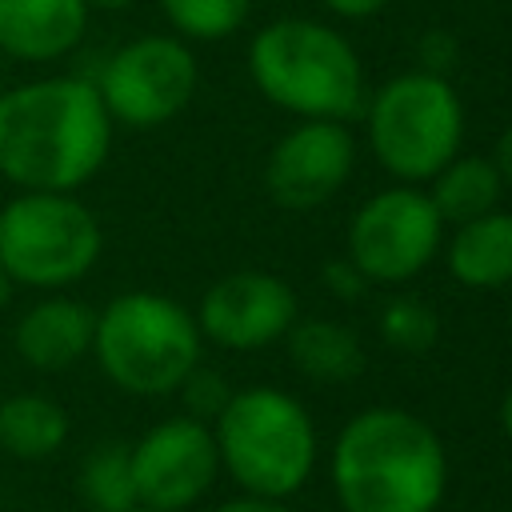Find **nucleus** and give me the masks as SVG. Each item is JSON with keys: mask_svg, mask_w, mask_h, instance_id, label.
I'll return each instance as SVG.
<instances>
[{"mask_svg": "<svg viewBox=\"0 0 512 512\" xmlns=\"http://www.w3.org/2000/svg\"><path fill=\"white\" fill-rule=\"evenodd\" d=\"M168 24L188 40H224L232 36L248 12L252 0H160Z\"/></svg>", "mask_w": 512, "mask_h": 512, "instance_id": "obj_20", "label": "nucleus"}, {"mask_svg": "<svg viewBox=\"0 0 512 512\" xmlns=\"http://www.w3.org/2000/svg\"><path fill=\"white\" fill-rule=\"evenodd\" d=\"M0 84H4V56H0Z\"/></svg>", "mask_w": 512, "mask_h": 512, "instance_id": "obj_30", "label": "nucleus"}, {"mask_svg": "<svg viewBox=\"0 0 512 512\" xmlns=\"http://www.w3.org/2000/svg\"><path fill=\"white\" fill-rule=\"evenodd\" d=\"M448 272L464 288H504L512 284V212H484L456 224L448 240Z\"/></svg>", "mask_w": 512, "mask_h": 512, "instance_id": "obj_15", "label": "nucleus"}, {"mask_svg": "<svg viewBox=\"0 0 512 512\" xmlns=\"http://www.w3.org/2000/svg\"><path fill=\"white\" fill-rule=\"evenodd\" d=\"M96 312L72 296H44L16 320V356L36 372H64L92 352Z\"/></svg>", "mask_w": 512, "mask_h": 512, "instance_id": "obj_14", "label": "nucleus"}, {"mask_svg": "<svg viewBox=\"0 0 512 512\" xmlns=\"http://www.w3.org/2000/svg\"><path fill=\"white\" fill-rule=\"evenodd\" d=\"M180 396H184V408H188V416H196V420H216L220 416V408L228 404V396H232V388H228V380L220 376V372H212V368H192L188 376H184V384L176 388Z\"/></svg>", "mask_w": 512, "mask_h": 512, "instance_id": "obj_22", "label": "nucleus"}, {"mask_svg": "<svg viewBox=\"0 0 512 512\" xmlns=\"http://www.w3.org/2000/svg\"><path fill=\"white\" fill-rule=\"evenodd\" d=\"M0 512H4V496H0Z\"/></svg>", "mask_w": 512, "mask_h": 512, "instance_id": "obj_31", "label": "nucleus"}, {"mask_svg": "<svg viewBox=\"0 0 512 512\" xmlns=\"http://www.w3.org/2000/svg\"><path fill=\"white\" fill-rule=\"evenodd\" d=\"M12 288H16V284H12V276L0 268V312H4V308H8V300H12Z\"/></svg>", "mask_w": 512, "mask_h": 512, "instance_id": "obj_28", "label": "nucleus"}, {"mask_svg": "<svg viewBox=\"0 0 512 512\" xmlns=\"http://www.w3.org/2000/svg\"><path fill=\"white\" fill-rule=\"evenodd\" d=\"M320 276H324V284L332 288V296H340V300H360V296H364V288H368L364 272H360L348 256L328 260V264L320 268Z\"/></svg>", "mask_w": 512, "mask_h": 512, "instance_id": "obj_23", "label": "nucleus"}, {"mask_svg": "<svg viewBox=\"0 0 512 512\" xmlns=\"http://www.w3.org/2000/svg\"><path fill=\"white\" fill-rule=\"evenodd\" d=\"M444 240V220L428 192L412 184L384 188L360 204L348 224V260L368 284H404L432 264Z\"/></svg>", "mask_w": 512, "mask_h": 512, "instance_id": "obj_8", "label": "nucleus"}, {"mask_svg": "<svg viewBox=\"0 0 512 512\" xmlns=\"http://www.w3.org/2000/svg\"><path fill=\"white\" fill-rule=\"evenodd\" d=\"M380 336L388 348L420 356L440 340V316L420 296H392L380 308Z\"/></svg>", "mask_w": 512, "mask_h": 512, "instance_id": "obj_21", "label": "nucleus"}, {"mask_svg": "<svg viewBox=\"0 0 512 512\" xmlns=\"http://www.w3.org/2000/svg\"><path fill=\"white\" fill-rule=\"evenodd\" d=\"M388 0H324V8H332L336 16H348V20H364V16H376Z\"/></svg>", "mask_w": 512, "mask_h": 512, "instance_id": "obj_25", "label": "nucleus"}, {"mask_svg": "<svg viewBox=\"0 0 512 512\" xmlns=\"http://www.w3.org/2000/svg\"><path fill=\"white\" fill-rule=\"evenodd\" d=\"M104 232L72 192H20L0 208V268L24 288H68L100 260Z\"/></svg>", "mask_w": 512, "mask_h": 512, "instance_id": "obj_6", "label": "nucleus"}, {"mask_svg": "<svg viewBox=\"0 0 512 512\" xmlns=\"http://www.w3.org/2000/svg\"><path fill=\"white\" fill-rule=\"evenodd\" d=\"M288 356L316 384H344L364 372V344L336 320H296L288 328Z\"/></svg>", "mask_w": 512, "mask_h": 512, "instance_id": "obj_16", "label": "nucleus"}, {"mask_svg": "<svg viewBox=\"0 0 512 512\" xmlns=\"http://www.w3.org/2000/svg\"><path fill=\"white\" fill-rule=\"evenodd\" d=\"M112 148V116L92 80L44 76L0 88V176L20 192H72Z\"/></svg>", "mask_w": 512, "mask_h": 512, "instance_id": "obj_1", "label": "nucleus"}, {"mask_svg": "<svg viewBox=\"0 0 512 512\" xmlns=\"http://www.w3.org/2000/svg\"><path fill=\"white\" fill-rule=\"evenodd\" d=\"M356 144L344 120H304L284 132L268 156L264 184L280 208L308 212L328 204L352 176Z\"/></svg>", "mask_w": 512, "mask_h": 512, "instance_id": "obj_11", "label": "nucleus"}, {"mask_svg": "<svg viewBox=\"0 0 512 512\" xmlns=\"http://www.w3.org/2000/svg\"><path fill=\"white\" fill-rule=\"evenodd\" d=\"M464 136V108L456 88L436 72L392 76L368 100V144L380 168L416 184L432 180Z\"/></svg>", "mask_w": 512, "mask_h": 512, "instance_id": "obj_7", "label": "nucleus"}, {"mask_svg": "<svg viewBox=\"0 0 512 512\" xmlns=\"http://www.w3.org/2000/svg\"><path fill=\"white\" fill-rule=\"evenodd\" d=\"M220 468L264 500L296 496L316 468V424L284 388L256 384L228 396L212 420Z\"/></svg>", "mask_w": 512, "mask_h": 512, "instance_id": "obj_4", "label": "nucleus"}, {"mask_svg": "<svg viewBox=\"0 0 512 512\" xmlns=\"http://www.w3.org/2000/svg\"><path fill=\"white\" fill-rule=\"evenodd\" d=\"M68 440V412L40 396L20 392L0 400V448L16 460H44Z\"/></svg>", "mask_w": 512, "mask_h": 512, "instance_id": "obj_18", "label": "nucleus"}, {"mask_svg": "<svg viewBox=\"0 0 512 512\" xmlns=\"http://www.w3.org/2000/svg\"><path fill=\"white\" fill-rule=\"evenodd\" d=\"M196 56L176 36H136L116 48L96 80V92L116 124L156 128L196 96Z\"/></svg>", "mask_w": 512, "mask_h": 512, "instance_id": "obj_9", "label": "nucleus"}, {"mask_svg": "<svg viewBox=\"0 0 512 512\" xmlns=\"http://www.w3.org/2000/svg\"><path fill=\"white\" fill-rule=\"evenodd\" d=\"M500 428H504V436L512 440V388H508L504 400H500Z\"/></svg>", "mask_w": 512, "mask_h": 512, "instance_id": "obj_27", "label": "nucleus"}, {"mask_svg": "<svg viewBox=\"0 0 512 512\" xmlns=\"http://www.w3.org/2000/svg\"><path fill=\"white\" fill-rule=\"evenodd\" d=\"M132 512H148V508H132Z\"/></svg>", "mask_w": 512, "mask_h": 512, "instance_id": "obj_32", "label": "nucleus"}, {"mask_svg": "<svg viewBox=\"0 0 512 512\" xmlns=\"http://www.w3.org/2000/svg\"><path fill=\"white\" fill-rule=\"evenodd\" d=\"M196 316L160 292H120L96 312L100 372L132 396H168L200 364Z\"/></svg>", "mask_w": 512, "mask_h": 512, "instance_id": "obj_5", "label": "nucleus"}, {"mask_svg": "<svg viewBox=\"0 0 512 512\" xmlns=\"http://www.w3.org/2000/svg\"><path fill=\"white\" fill-rule=\"evenodd\" d=\"M340 512H436L448 492V452L408 408H364L332 444Z\"/></svg>", "mask_w": 512, "mask_h": 512, "instance_id": "obj_2", "label": "nucleus"}, {"mask_svg": "<svg viewBox=\"0 0 512 512\" xmlns=\"http://www.w3.org/2000/svg\"><path fill=\"white\" fill-rule=\"evenodd\" d=\"M504 180L488 156H452L436 176H432V208L440 212L444 224H464L500 204Z\"/></svg>", "mask_w": 512, "mask_h": 512, "instance_id": "obj_17", "label": "nucleus"}, {"mask_svg": "<svg viewBox=\"0 0 512 512\" xmlns=\"http://www.w3.org/2000/svg\"><path fill=\"white\" fill-rule=\"evenodd\" d=\"M296 324V292L272 272H232L220 276L196 312L200 336L228 352H256L288 336Z\"/></svg>", "mask_w": 512, "mask_h": 512, "instance_id": "obj_12", "label": "nucleus"}, {"mask_svg": "<svg viewBox=\"0 0 512 512\" xmlns=\"http://www.w3.org/2000/svg\"><path fill=\"white\" fill-rule=\"evenodd\" d=\"M492 164H496V172H500V180H504V188H512V124L500 132V140H496V156H492Z\"/></svg>", "mask_w": 512, "mask_h": 512, "instance_id": "obj_26", "label": "nucleus"}, {"mask_svg": "<svg viewBox=\"0 0 512 512\" xmlns=\"http://www.w3.org/2000/svg\"><path fill=\"white\" fill-rule=\"evenodd\" d=\"M136 0H88V8H128Z\"/></svg>", "mask_w": 512, "mask_h": 512, "instance_id": "obj_29", "label": "nucleus"}, {"mask_svg": "<svg viewBox=\"0 0 512 512\" xmlns=\"http://www.w3.org/2000/svg\"><path fill=\"white\" fill-rule=\"evenodd\" d=\"M76 488L92 512H132L136 504V480H132V448L128 444H96L76 476Z\"/></svg>", "mask_w": 512, "mask_h": 512, "instance_id": "obj_19", "label": "nucleus"}, {"mask_svg": "<svg viewBox=\"0 0 512 512\" xmlns=\"http://www.w3.org/2000/svg\"><path fill=\"white\" fill-rule=\"evenodd\" d=\"M216 476H220L216 436L196 416L160 420L132 444L136 504L148 512L192 508L216 484Z\"/></svg>", "mask_w": 512, "mask_h": 512, "instance_id": "obj_10", "label": "nucleus"}, {"mask_svg": "<svg viewBox=\"0 0 512 512\" xmlns=\"http://www.w3.org/2000/svg\"><path fill=\"white\" fill-rule=\"evenodd\" d=\"M88 28V0H0V56L48 64L68 56Z\"/></svg>", "mask_w": 512, "mask_h": 512, "instance_id": "obj_13", "label": "nucleus"}, {"mask_svg": "<svg viewBox=\"0 0 512 512\" xmlns=\"http://www.w3.org/2000/svg\"><path fill=\"white\" fill-rule=\"evenodd\" d=\"M212 512H292L284 500H264V496H236V500H224L220 508Z\"/></svg>", "mask_w": 512, "mask_h": 512, "instance_id": "obj_24", "label": "nucleus"}, {"mask_svg": "<svg viewBox=\"0 0 512 512\" xmlns=\"http://www.w3.org/2000/svg\"><path fill=\"white\" fill-rule=\"evenodd\" d=\"M256 88L304 120H348L364 108V68L356 48L320 20L284 16L264 24L248 48Z\"/></svg>", "mask_w": 512, "mask_h": 512, "instance_id": "obj_3", "label": "nucleus"}]
</instances>
